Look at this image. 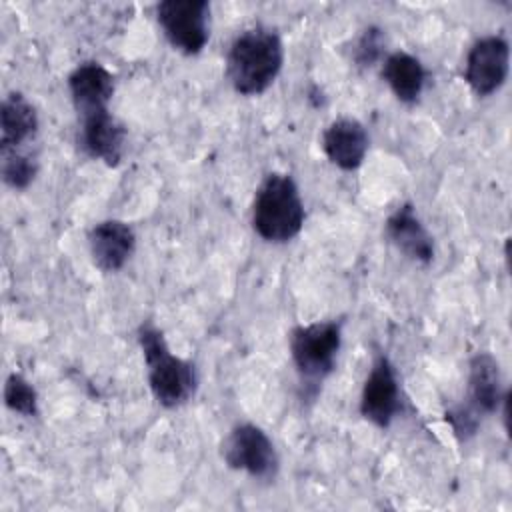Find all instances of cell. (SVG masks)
<instances>
[{"mask_svg":"<svg viewBox=\"0 0 512 512\" xmlns=\"http://www.w3.org/2000/svg\"><path fill=\"white\" fill-rule=\"evenodd\" d=\"M138 344L148 366V384L156 402L164 408L186 404L198 386L194 364L170 352L160 328L142 322L138 328Z\"/></svg>","mask_w":512,"mask_h":512,"instance_id":"3","label":"cell"},{"mask_svg":"<svg viewBox=\"0 0 512 512\" xmlns=\"http://www.w3.org/2000/svg\"><path fill=\"white\" fill-rule=\"evenodd\" d=\"M504 396L498 360L490 352L474 354L468 364V392L462 406L482 420L498 412Z\"/></svg>","mask_w":512,"mask_h":512,"instance_id":"10","label":"cell"},{"mask_svg":"<svg viewBox=\"0 0 512 512\" xmlns=\"http://www.w3.org/2000/svg\"><path fill=\"white\" fill-rule=\"evenodd\" d=\"M68 90L78 116L102 110L114 96V76L100 62L88 60L70 72Z\"/></svg>","mask_w":512,"mask_h":512,"instance_id":"14","label":"cell"},{"mask_svg":"<svg viewBox=\"0 0 512 512\" xmlns=\"http://www.w3.org/2000/svg\"><path fill=\"white\" fill-rule=\"evenodd\" d=\"M222 458L232 470H242L258 480H270L278 472V452L270 436L252 422L236 424L222 444Z\"/></svg>","mask_w":512,"mask_h":512,"instance_id":"6","label":"cell"},{"mask_svg":"<svg viewBox=\"0 0 512 512\" xmlns=\"http://www.w3.org/2000/svg\"><path fill=\"white\" fill-rule=\"evenodd\" d=\"M368 132L356 118H336L322 134V150L326 158L340 170H356L368 152Z\"/></svg>","mask_w":512,"mask_h":512,"instance_id":"11","label":"cell"},{"mask_svg":"<svg viewBox=\"0 0 512 512\" xmlns=\"http://www.w3.org/2000/svg\"><path fill=\"white\" fill-rule=\"evenodd\" d=\"M306 210L300 190L290 174L272 172L256 190L252 228L266 242H290L304 226Z\"/></svg>","mask_w":512,"mask_h":512,"instance_id":"2","label":"cell"},{"mask_svg":"<svg viewBox=\"0 0 512 512\" xmlns=\"http://www.w3.org/2000/svg\"><path fill=\"white\" fill-rule=\"evenodd\" d=\"M382 78L400 102L414 104L424 90L426 70L416 56L398 50L384 58Z\"/></svg>","mask_w":512,"mask_h":512,"instance_id":"16","label":"cell"},{"mask_svg":"<svg viewBox=\"0 0 512 512\" xmlns=\"http://www.w3.org/2000/svg\"><path fill=\"white\" fill-rule=\"evenodd\" d=\"M384 44H386L384 30L378 26H368L362 30V34L358 36L352 48V60L360 68H370L382 58Z\"/></svg>","mask_w":512,"mask_h":512,"instance_id":"19","label":"cell"},{"mask_svg":"<svg viewBox=\"0 0 512 512\" xmlns=\"http://www.w3.org/2000/svg\"><path fill=\"white\" fill-rule=\"evenodd\" d=\"M4 404L22 416L38 414V394L34 386L20 374H10L4 386Z\"/></svg>","mask_w":512,"mask_h":512,"instance_id":"18","label":"cell"},{"mask_svg":"<svg viewBox=\"0 0 512 512\" xmlns=\"http://www.w3.org/2000/svg\"><path fill=\"white\" fill-rule=\"evenodd\" d=\"M388 240L410 260L430 264L434 258V240L422 224L414 204L398 206L386 220Z\"/></svg>","mask_w":512,"mask_h":512,"instance_id":"13","label":"cell"},{"mask_svg":"<svg viewBox=\"0 0 512 512\" xmlns=\"http://www.w3.org/2000/svg\"><path fill=\"white\" fill-rule=\"evenodd\" d=\"M2 180L14 188V190H24L30 186L38 172V164L34 156L24 154L20 150H8L2 152Z\"/></svg>","mask_w":512,"mask_h":512,"instance_id":"17","label":"cell"},{"mask_svg":"<svg viewBox=\"0 0 512 512\" xmlns=\"http://www.w3.org/2000/svg\"><path fill=\"white\" fill-rule=\"evenodd\" d=\"M284 64V46L276 30L256 26L240 32L226 56V76L242 96L266 92Z\"/></svg>","mask_w":512,"mask_h":512,"instance_id":"1","label":"cell"},{"mask_svg":"<svg viewBox=\"0 0 512 512\" xmlns=\"http://www.w3.org/2000/svg\"><path fill=\"white\" fill-rule=\"evenodd\" d=\"M340 346L342 324L336 320H316L290 332V354L306 398H314L326 376L332 374Z\"/></svg>","mask_w":512,"mask_h":512,"instance_id":"4","label":"cell"},{"mask_svg":"<svg viewBox=\"0 0 512 512\" xmlns=\"http://www.w3.org/2000/svg\"><path fill=\"white\" fill-rule=\"evenodd\" d=\"M90 256L102 272L120 270L136 248V234L122 220H102L88 234Z\"/></svg>","mask_w":512,"mask_h":512,"instance_id":"12","label":"cell"},{"mask_svg":"<svg viewBox=\"0 0 512 512\" xmlns=\"http://www.w3.org/2000/svg\"><path fill=\"white\" fill-rule=\"evenodd\" d=\"M402 410L396 370L388 356L374 358L360 394V414L378 428H388Z\"/></svg>","mask_w":512,"mask_h":512,"instance_id":"8","label":"cell"},{"mask_svg":"<svg viewBox=\"0 0 512 512\" xmlns=\"http://www.w3.org/2000/svg\"><path fill=\"white\" fill-rule=\"evenodd\" d=\"M508 70L510 46L506 38L488 34L470 46L464 66V80L476 96H490L504 86Z\"/></svg>","mask_w":512,"mask_h":512,"instance_id":"7","label":"cell"},{"mask_svg":"<svg viewBox=\"0 0 512 512\" xmlns=\"http://www.w3.org/2000/svg\"><path fill=\"white\" fill-rule=\"evenodd\" d=\"M38 130V114L20 92H10L0 104V150H18Z\"/></svg>","mask_w":512,"mask_h":512,"instance_id":"15","label":"cell"},{"mask_svg":"<svg viewBox=\"0 0 512 512\" xmlns=\"http://www.w3.org/2000/svg\"><path fill=\"white\" fill-rule=\"evenodd\" d=\"M80 118V146L82 150L94 158L104 162L106 166H118L124 154L126 130L112 116L108 108L94 110Z\"/></svg>","mask_w":512,"mask_h":512,"instance_id":"9","label":"cell"},{"mask_svg":"<svg viewBox=\"0 0 512 512\" xmlns=\"http://www.w3.org/2000/svg\"><path fill=\"white\" fill-rule=\"evenodd\" d=\"M156 20L170 46L186 56L202 52L210 38V4L206 0H162Z\"/></svg>","mask_w":512,"mask_h":512,"instance_id":"5","label":"cell"}]
</instances>
